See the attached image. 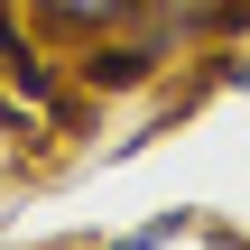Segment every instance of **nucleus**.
Masks as SVG:
<instances>
[{
  "mask_svg": "<svg viewBox=\"0 0 250 250\" xmlns=\"http://www.w3.org/2000/svg\"><path fill=\"white\" fill-rule=\"evenodd\" d=\"M37 37H65V46H93V37H121V28H148L167 19L176 0H19Z\"/></svg>",
  "mask_w": 250,
  "mask_h": 250,
  "instance_id": "f257e3e1",
  "label": "nucleus"
},
{
  "mask_svg": "<svg viewBox=\"0 0 250 250\" xmlns=\"http://www.w3.org/2000/svg\"><path fill=\"white\" fill-rule=\"evenodd\" d=\"M186 28H250V0H186Z\"/></svg>",
  "mask_w": 250,
  "mask_h": 250,
  "instance_id": "f03ea898",
  "label": "nucleus"
},
{
  "mask_svg": "<svg viewBox=\"0 0 250 250\" xmlns=\"http://www.w3.org/2000/svg\"><path fill=\"white\" fill-rule=\"evenodd\" d=\"M195 232V213H158L148 232H130V241H111V250H167V241H186Z\"/></svg>",
  "mask_w": 250,
  "mask_h": 250,
  "instance_id": "7ed1b4c3",
  "label": "nucleus"
},
{
  "mask_svg": "<svg viewBox=\"0 0 250 250\" xmlns=\"http://www.w3.org/2000/svg\"><path fill=\"white\" fill-rule=\"evenodd\" d=\"M9 65H28V46H19V28L0 19V74H9ZM0 121H9V102H0Z\"/></svg>",
  "mask_w": 250,
  "mask_h": 250,
  "instance_id": "20e7f679",
  "label": "nucleus"
}]
</instances>
